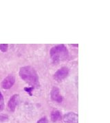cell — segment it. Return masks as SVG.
<instances>
[{"label":"cell","mask_w":110,"mask_h":123,"mask_svg":"<svg viewBox=\"0 0 110 123\" xmlns=\"http://www.w3.org/2000/svg\"><path fill=\"white\" fill-rule=\"evenodd\" d=\"M19 75L23 81L32 86V87H38L39 86V77L35 69L32 66H23L20 68Z\"/></svg>","instance_id":"obj_1"},{"label":"cell","mask_w":110,"mask_h":123,"mask_svg":"<svg viewBox=\"0 0 110 123\" xmlns=\"http://www.w3.org/2000/svg\"><path fill=\"white\" fill-rule=\"evenodd\" d=\"M50 54L54 62H59L61 60H66L68 55V51L65 45L59 44L53 47L50 49Z\"/></svg>","instance_id":"obj_2"},{"label":"cell","mask_w":110,"mask_h":123,"mask_svg":"<svg viewBox=\"0 0 110 123\" xmlns=\"http://www.w3.org/2000/svg\"><path fill=\"white\" fill-rule=\"evenodd\" d=\"M15 82V78L13 75H8L3 80V81L1 83V87L5 90H8V89L13 87Z\"/></svg>","instance_id":"obj_3"},{"label":"cell","mask_w":110,"mask_h":123,"mask_svg":"<svg viewBox=\"0 0 110 123\" xmlns=\"http://www.w3.org/2000/svg\"><path fill=\"white\" fill-rule=\"evenodd\" d=\"M69 70L66 67H62L54 73V77L57 81H61L64 79L68 75Z\"/></svg>","instance_id":"obj_4"},{"label":"cell","mask_w":110,"mask_h":123,"mask_svg":"<svg viewBox=\"0 0 110 123\" xmlns=\"http://www.w3.org/2000/svg\"><path fill=\"white\" fill-rule=\"evenodd\" d=\"M19 101V94H14L10 97V100L8 103V110L11 111H14Z\"/></svg>","instance_id":"obj_5"},{"label":"cell","mask_w":110,"mask_h":123,"mask_svg":"<svg viewBox=\"0 0 110 123\" xmlns=\"http://www.w3.org/2000/svg\"><path fill=\"white\" fill-rule=\"evenodd\" d=\"M50 96H51V98L53 101H56L57 103H61L63 101V97L61 94H60V90L57 87H53L52 90H51V93H50Z\"/></svg>","instance_id":"obj_6"},{"label":"cell","mask_w":110,"mask_h":123,"mask_svg":"<svg viewBox=\"0 0 110 123\" xmlns=\"http://www.w3.org/2000/svg\"><path fill=\"white\" fill-rule=\"evenodd\" d=\"M63 120L66 123H78L79 117L76 114L73 112H70L64 116Z\"/></svg>","instance_id":"obj_7"},{"label":"cell","mask_w":110,"mask_h":123,"mask_svg":"<svg viewBox=\"0 0 110 123\" xmlns=\"http://www.w3.org/2000/svg\"><path fill=\"white\" fill-rule=\"evenodd\" d=\"M50 117H51V120L52 121L54 122V123H56V122H58L59 120H61L62 116L61 114L59 111H53L51 113V115H50Z\"/></svg>","instance_id":"obj_8"},{"label":"cell","mask_w":110,"mask_h":123,"mask_svg":"<svg viewBox=\"0 0 110 123\" xmlns=\"http://www.w3.org/2000/svg\"><path fill=\"white\" fill-rule=\"evenodd\" d=\"M35 89L34 87H25L24 88V91L25 92H26L29 95H30V96H32V90Z\"/></svg>","instance_id":"obj_9"},{"label":"cell","mask_w":110,"mask_h":123,"mask_svg":"<svg viewBox=\"0 0 110 123\" xmlns=\"http://www.w3.org/2000/svg\"><path fill=\"white\" fill-rule=\"evenodd\" d=\"M8 45L7 44H0V51L2 52H6L8 51Z\"/></svg>","instance_id":"obj_10"},{"label":"cell","mask_w":110,"mask_h":123,"mask_svg":"<svg viewBox=\"0 0 110 123\" xmlns=\"http://www.w3.org/2000/svg\"><path fill=\"white\" fill-rule=\"evenodd\" d=\"M37 123H48V120H47L46 118L44 117V118H41V119H39Z\"/></svg>","instance_id":"obj_11"},{"label":"cell","mask_w":110,"mask_h":123,"mask_svg":"<svg viewBox=\"0 0 110 123\" xmlns=\"http://www.w3.org/2000/svg\"><path fill=\"white\" fill-rule=\"evenodd\" d=\"M8 116H5V115H0V121H6L8 120Z\"/></svg>","instance_id":"obj_12"},{"label":"cell","mask_w":110,"mask_h":123,"mask_svg":"<svg viewBox=\"0 0 110 123\" xmlns=\"http://www.w3.org/2000/svg\"><path fill=\"white\" fill-rule=\"evenodd\" d=\"M4 109V100L3 101H0V111Z\"/></svg>","instance_id":"obj_13"},{"label":"cell","mask_w":110,"mask_h":123,"mask_svg":"<svg viewBox=\"0 0 110 123\" xmlns=\"http://www.w3.org/2000/svg\"><path fill=\"white\" fill-rule=\"evenodd\" d=\"M4 100V97L3 94H1V92H0V101H3Z\"/></svg>","instance_id":"obj_14"}]
</instances>
